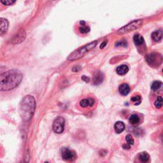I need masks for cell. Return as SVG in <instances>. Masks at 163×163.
<instances>
[{"label": "cell", "mask_w": 163, "mask_h": 163, "mask_svg": "<svg viewBox=\"0 0 163 163\" xmlns=\"http://www.w3.org/2000/svg\"><path fill=\"white\" fill-rule=\"evenodd\" d=\"M61 152L63 159L66 161H73L77 158L75 152L68 148H63Z\"/></svg>", "instance_id": "6"}, {"label": "cell", "mask_w": 163, "mask_h": 163, "mask_svg": "<svg viewBox=\"0 0 163 163\" xmlns=\"http://www.w3.org/2000/svg\"><path fill=\"white\" fill-rule=\"evenodd\" d=\"M82 79L84 81H85V82H89V81H90V79H89V77H87L86 76H82Z\"/></svg>", "instance_id": "26"}, {"label": "cell", "mask_w": 163, "mask_h": 163, "mask_svg": "<svg viewBox=\"0 0 163 163\" xmlns=\"http://www.w3.org/2000/svg\"><path fill=\"white\" fill-rule=\"evenodd\" d=\"M129 71V68L127 65H121L117 68V73L120 75H124Z\"/></svg>", "instance_id": "15"}, {"label": "cell", "mask_w": 163, "mask_h": 163, "mask_svg": "<svg viewBox=\"0 0 163 163\" xmlns=\"http://www.w3.org/2000/svg\"><path fill=\"white\" fill-rule=\"evenodd\" d=\"M125 129V124L121 121L117 122L114 125V129L117 133H121Z\"/></svg>", "instance_id": "12"}, {"label": "cell", "mask_w": 163, "mask_h": 163, "mask_svg": "<svg viewBox=\"0 0 163 163\" xmlns=\"http://www.w3.org/2000/svg\"><path fill=\"white\" fill-rule=\"evenodd\" d=\"M65 121L62 117H58L53 122L52 129L53 131L57 134H61L64 131L65 129Z\"/></svg>", "instance_id": "5"}, {"label": "cell", "mask_w": 163, "mask_h": 163, "mask_svg": "<svg viewBox=\"0 0 163 163\" xmlns=\"http://www.w3.org/2000/svg\"><path fill=\"white\" fill-rule=\"evenodd\" d=\"M116 46H127V42L125 40H121V42H119L116 44Z\"/></svg>", "instance_id": "25"}, {"label": "cell", "mask_w": 163, "mask_h": 163, "mask_svg": "<svg viewBox=\"0 0 163 163\" xmlns=\"http://www.w3.org/2000/svg\"><path fill=\"white\" fill-rule=\"evenodd\" d=\"M131 101L134 103L135 105H139L141 102V98L140 95H136L131 98Z\"/></svg>", "instance_id": "21"}, {"label": "cell", "mask_w": 163, "mask_h": 163, "mask_svg": "<svg viewBox=\"0 0 163 163\" xmlns=\"http://www.w3.org/2000/svg\"><path fill=\"white\" fill-rule=\"evenodd\" d=\"M125 141H126L127 143L129 144V145L131 146L134 145L135 140L131 135H127L126 136H125Z\"/></svg>", "instance_id": "23"}, {"label": "cell", "mask_w": 163, "mask_h": 163, "mask_svg": "<svg viewBox=\"0 0 163 163\" xmlns=\"http://www.w3.org/2000/svg\"><path fill=\"white\" fill-rule=\"evenodd\" d=\"M103 77L102 73H101L99 72V73H96V75L94 77V85H99L101 84L103 82Z\"/></svg>", "instance_id": "16"}, {"label": "cell", "mask_w": 163, "mask_h": 163, "mask_svg": "<svg viewBox=\"0 0 163 163\" xmlns=\"http://www.w3.org/2000/svg\"><path fill=\"white\" fill-rule=\"evenodd\" d=\"M143 24V20H136L133 21V22H130L128 24L124 26V27L121 28L119 29L117 33L119 34H124L127 33H129V32L136 30L138 28H140L141 26Z\"/></svg>", "instance_id": "4"}, {"label": "cell", "mask_w": 163, "mask_h": 163, "mask_svg": "<svg viewBox=\"0 0 163 163\" xmlns=\"http://www.w3.org/2000/svg\"><path fill=\"white\" fill-rule=\"evenodd\" d=\"M119 91L121 95L127 96L130 92V87L127 84H121L119 87Z\"/></svg>", "instance_id": "11"}, {"label": "cell", "mask_w": 163, "mask_h": 163, "mask_svg": "<svg viewBox=\"0 0 163 163\" xmlns=\"http://www.w3.org/2000/svg\"><path fill=\"white\" fill-rule=\"evenodd\" d=\"M162 98L161 96H159L154 103V105L157 108H161L162 106Z\"/></svg>", "instance_id": "22"}, {"label": "cell", "mask_w": 163, "mask_h": 163, "mask_svg": "<svg viewBox=\"0 0 163 163\" xmlns=\"http://www.w3.org/2000/svg\"><path fill=\"white\" fill-rule=\"evenodd\" d=\"M147 61L150 66L159 65L162 62V57L156 53H152L147 56Z\"/></svg>", "instance_id": "7"}, {"label": "cell", "mask_w": 163, "mask_h": 163, "mask_svg": "<svg viewBox=\"0 0 163 163\" xmlns=\"http://www.w3.org/2000/svg\"><path fill=\"white\" fill-rule=\"evenodd\" d=\"M36 108V102L33 96L28 95L22 99L20 103V115L26 122L30 121Z\"/></svg>", "instance_id": "2"}, {"label": "cell", "mask_w": 163, "mask_h": 163, "mask_svg": "<svg viewBox=\"0 0 163 163\" xmlns=\"http://www.w3.org/2000/svg\"><path fill=\"white\" fill-rule=\"evenodd\" d=\"M162 83L161 81H154L153 83L151 85V89L153 90H159L160 88L162 87Z\"/></svg>", "instance_id": "20"}, {"label": "cell", "mask_w": 163, "mask_h": 163, "mask_svg": "<svg viewBox=\"0 0 163 163\" xmlns=\"http://www.w3.org/2000/svg\"><path fill=\"white\" fill-rule=\"evenodd\" d=\"M129 121L131 124H133V125L137 124L139 122H140V117H138V115L133 114L130 116Z\"/></svg>", "instance_id": "19"}, {"label": "cell", "mask_w": 163, "mask_h": 163, "mask_svg": "<svg viewBox=\"0 0 163 163\" xmlns=\"http://www.w3.org/2000/svg\"><path fill=\"white\" fill-rule=\"evenodd\" d=\"M22 74L18 69H11L0 75V90H7L14 89L20 84Z\"/></svg>", "instance_id": "1"}, {"label": "cell", "mask_w": 163, "mask_h": 163, "mask_svg": "<svg viewBox=\"0 0 163 163\" xmlns=\"http://www.w3.org/2000/svg\"><path fill=\"white\" fill-rule=\"evenodd\" d=\"M9 21L3 18H0V34H3L9 29Z\"/></svg>", "instance_id": "9"}, {"label": "cell", "mask_w": 163, "mask_h": 163, "mask_svg": "<svg viewBox=\"0 0 163 163\" xmlns=\"http://www.w3.org/2000/svg\"><path fill=\"white\" fill-rule=\"evenodd\" d=\"M98 42L94 41L90 44H88L87 45H85L83 47L80 48L78 50H75L73 52H72L71 54L69 55L68 60L69 61H75L77 59H79L83 56L87 54V52H89L90 50H92L97 45Z\"/></svg>", "instance_id": "3"}, {"label": "cell", "mask_w": 163, "mask_h": 163, "mask_svg": "<svg viewBox=\"0 0 163 163\" xmlns=\"http://www.w3.org/2000/svg\"><path fill=\"white\" fill-rule=\"evenodd\" d=\"M106 44H107V42H104L103 43V44H101V46H100V48H101V49H103V48L106 46Z\"/></svg>", "instance_id": "28"}, {"label": "cell", "mask_w": 163, "mask_h": 163, "mask_svg": "<svg viewBox=\"0 0 163 163\" xmlns=\"http://www.w3.org/2000/svg\"><path fill=\"white\" fill-rule=\"evenodd\" d=\"M26 38V33L24 29H21L13 37L12 43L14 44H18L22 42Z\"/></svg>", "instance_id": "8"}, {"label": "cell", "mask_w": 163, "mask_h": 163, "mask_svg": "<svg viewBox=\"0 0 163 163\" xmlns=\"http://www.w3.org/2000/svg\"><path fill=\"white\" fill-rule=\"evenodd\" d=\"M94 104V100L92 98L84 99L81 102H80V105L83 108H87L88 106L92 107Z\"/></svg>", "instance_id": "10"}, {"label": "cell", "mask_w": 163, "mask_h": 163, "mask_svg": "<svg viewBox=\"0 0 163 163\" xmlns=\"http://www.w3.org/2000/svg\"><path fill=\"white\" fill-rule=\"evenodd\" d=\"M123 148H124V149H126V150H127V149H130V148H131V145H129V144H125V145H123Z\"/></svg>", "instance_id": "27"}, {"label": "cell", "mask_w": 163, "mask_h": 163, "mask_svg": "<svg viewBox=\"0 0 163 163\" xmlns=\"http://www.w3.org/2000/svg\"><path fill=\"white\" fill-rule=\"evenodd\" d=\"M81 26L79 28V31L82 34H85L89 33L90 31V28L88 26L85 25V23L84 21H81Z\"/></svg>", "instance_id": "17"}, {"label": "cell", "mask_w": 163, "mask_h": 163, "mask_svg": "<svg viewBox=\"0 0 163 163\" xmlns=\"http://www.w3.org/2000/svg\"><path fill=\"white\" fill-rule=\"evenodd\" d=\"M133 41H134L135 44L137 46H140L144 42V38L140 34H136L133 37Z\"/></svg>", "instance_id": "14"}, {"label": "cell", "mask_w": 163, "mask_h": 163, "mask_svg": "<svg viewBox=\"0 0 163 163\" xmlns=\"http://www.w3.org/2000/svg\"><path fill=\"white\" fill-rule=\"evenodd\" d=\"M150 159V156L148 153L147 152H141L139 155V159L140 160V161L143 162H147L148 161V160Z\"/></svg>", "instance_id": "18"}, {"label": "cell", "mask_w": 163, "mask_h": 163, "mask_svg": "<svg viewBox=\"0 0 163 163\" xmlns=\"http://www.w3.org/2000/svg\"><path fill=\"white\" fill-rule=\"evenodd\" d=\"M1 1L4 5H11L14 3L16 0H1Z\"/></svg>", "instance_id": "24"}, {"label": "cell", "mask_w": 163, "mask_h": 163, "mask_svg": "<svg viewBox=\"0 0 163 163\" xmlns=\"http://www.w3.org/2000/svg\"><path fill=\"white\" fill-rule=\"evenodd\" d=\"M162 37V32L161 30H157L152 34V38L154 42H158L161 40Z\"/></svg>", "instance_id": "13"}]
</instances>
